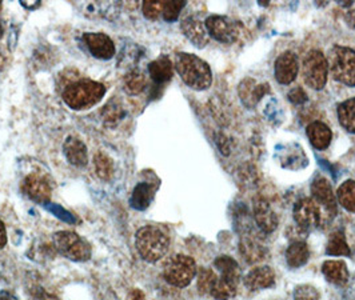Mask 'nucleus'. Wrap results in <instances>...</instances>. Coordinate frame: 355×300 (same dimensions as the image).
I'll return each instance as SVG.
<instances>
[{
	"label": "nucleus",
	"mask_w": 355,
	"mask_h": 300,
	"mask_svg": "<svg viewBox=\"0 0 355 300\" xmlns=\"http://www.w3.org/2000/svg\"><path fill=\"white\" fill-rule=\"evenodd\" d=\"M175 70L190 89L203 91L209 89L213 83L210 66L193 53H177Z\"/></svg>",
	"instance_id": "obj_1"
},
{
	"label": "nucleus",
	"mask_w": 355,
	"mask_h": 300,
	"mask_svg": "<svg viewBox=\"0 0 355 300\" xmlns=\"http://www.w3.org/2000/svg\"><path fill=\"white\" fill-rule=\"evenodd\" d=\"M106 94V86L89 79H82L69 85L63 91V100L67 106L80 111L95 106Z\"/></svg>",
	"instance_id": "obj_2"
},
{
	"label": "nucleus",
	"mask_w": 355,
	"mask_h": 300,
	"mask_svg": "<svg viewBox=\"0 0 355 300\" xmlns=\"http://www.w3.org/2000/svg\"><path fill=\"white\" fill-rule=\"evenodd\" d=\"M135 246L143 261L155 263L162 259L170 247L167 233L157 226H144L137 232Z\"/></svg>",
	"instance_id": "obj_3"
},
{
	"label": "nucleus",
	"mask_w": 355,
	"mask_h": 300,
	"mask_svg": "<svg viewBox=\"0 0 355 300\" xmlns=\"http://www.w3.org/2000/svg\"><path fill=\"white\" fill-rule=\"evenodd\" d=\"M327 64L334 80L345 86L355 87L354 50L343 46H334L329 51Z\"/></svg>",
	"instance_id": "obj_4"
},
{
	"label": "nucleus",
	"mask_w": 355,
	"mask_h": 300,
	"mask_svg": "<svg viewBox=\"0 0 355 300\" xmlns=\"http://www.w3.org/2000/svg\"><path fill=\"white\" fill-rule=\"evenodd\" d=\"M293 216L301 230H310L313 227H326L336 215L326 211L313 197H303L294 206Z\"/></svg>",
	"instance_id": "obj_5"
},
{
	"label": "nucleus",
	"mask_w": 355,
	"mask_h": 300,
	"mask_svg": "<svg viewBox=\"0 0 355 300\" xmlns=\"http://www.w3.org/2000/svg\"><path fill=\"white\" fill-rule=\"evenodd\" d=\"M53 246L56 251L70 261L85 262L91 258V247L78 233L72 231H59L53 235Z\"/></svg>",
	"instance_id": "obj_6"
},
{
	"label": "nucleus",
	"mask_w": 355,
	"mask_h": 300,
	"mask_svg": "<svg viewBox=\"0 0 355 300\" xmlns=\"http://www.w3.org/2000/svg\"><path fill=\"white\" fill-rule=\"evenodd\" d=\"M196 261L186 255H175L173 256L163 270V276L166 282L170 283L174 287H187L196 278Z\"/></svg>",
	"instance_id": "obj_7"
},
{
	"label": "nucleus",
	"mask_w": 355,
	"mask_h": 300,
	"mask_svg": "<svg viewBox=\"0 0 355 300\" xmlns=\"http://www.w3.org/2000/svg\"><path fill=\"white\" fill-rule=\"evenodd\" d=\"M329 73L327 59L320 51H310L303 60L302 75L304 83L313 89H322L326 86Z\"/></svg>",
	"instance_id": "obj_8"
},
{
	"label": "nucleus",
	"mask_w": 355,
	"mask_h": 300,
	"mask_svg": "<svg viewBox=\"0 0 355 300\" xmlns=\"http://www.w3.org/2000/svg\"><path fill=\"white\" fill-rule=\"evenodd\" d=\"M206 30L209 35L214 37L218 42L230 44L232 42L236 40L238 37V24L236 21H232L231 19L226 17H219V15H211L206 19L205 21Z\"/></svg>",
	"instance_id": "obj_9"
},
{
	"label": "nucleus",
	"mask_w": 355,
	"mask_h": 300,
	"mask_svg": "<svg viewBox=\"0 0 355 300\" xmlns=\"http://www.w3.org/2000/svg\"><path fill=\"white\" fill-rule=\"evenodd\" d=\"M252 211L254 219L257 222L258 229L263 233H271L278 227V216L274 210L270 207L268 202L262 196H255L252 200Z\"/></svg>",
	"instance_id": "obj_10"
},
{
	"label": "nucleus",
	"mask_w": 355,
	"mask_h": 300,
	"mask_svg": "<svg viewBox=\"0 0 355 300\" xmlns=\"http://www.w3.org/2000/svg\"><path fill=\"white\" fill-rule=\"evenodd\" d=\"M300 72V63L297 55L291 51L279 55L275 60V79L281 85H290L295 80Z\"/></svg>",
	"instance_id": "obj_11"
},
{
	"label": "nucleus",
	"mask_w": 355,
	"mask_h": 300,
	"mask_svg": "<svg viewBox=\"0 0 355 300\" xmlns=\"http://www.w3.org/2000/svg\"><path fill=\"white\" fill-rule=\"evenodd\" d=\"M313 199L322 209L331 213H337V202L330 182L324 177H317L311 183Z\"/></svg>",
	"instance_id": "obj_12"
},
{
	"label": "nucleus",
	"mask_w": 355,
	"mask_h": 300,
	"mask_svg": "<svg viewBox=\"0 0 355 300\" xmlns=\"http://www.w3.org/2000/svg\"><path fill=\"white\" fill-rule=\"evenodd\" d=\"M21 187L24 194L37 203H47L53 194L49 180L39 174H31L26 177Z\"/></svg>",
	"instance_id": "obj_13"
},
{
	"label": "nucleus",
	"mask_w": 355,
	"mask_h": 300,
	"mask_svg": "<svg viewBox=\"0 0 355 300\" xmlns=\"http://www.w3.org/2000/svg\"><path fill=\"white\" fill-rule=\"evenodd\" d=\"M86 46L95 58L108 60L115 55V46L110 36L102 33H87L83 35Z\"/></svg>",
	"instance_id": "obj_14"
},
{
	"label": "nucleus",
	"mask_w": 355,
	"mask_h": 300,
	"mask_svg": "<svg viewBox=\"0 0 355 300\" xmlns=\"http://www.w3.org/2000/svg\"><path fill=\"white\" fill-rule=\"evenodd\" d=\"M180 28L183 31V34L187 36L196 47L203 48L209 44V33L206 30V26L202 20L196 18V17H189V18L183 19L180 23Z\"/></svg>",
	"instance_id": "obj_15"
},
{
	"label": "nucleus",
	"mask_w": 355,
	"mask_h": 300,
	"mask_svg": "<svg viewBox=\"0 0 355 300\" xmlns=\"http://www.w3.org/2000/svg\"><path fill=\"white\" fill-rule=\"evenodd\" d=\"M274 283H275V274L267 265L254 268L245 278V285L251 291H258V290L272 287Z\"/></svg>",
	"instance_id": "obj_16"
},
{
	"label": "nucleus",
	"mask_w": 355,
	"mask_h": 300,
	"mask_svg": "<svg viewBox=\"0 0 355 300\" xmlns=\"http://www.w3.org/2000/svg\"><path fill=\"white\" fill-rule=\"evenodd\" d=\"M63 152L72 166L83 167L87 164V147L78 138H67L63 144Z\"/></svg>",
	"instance_id": "obj_17"
},
{
	"label": "nucleus",
	"mask_w": 355,
	"mask_h": 300,
	"mask_svg": "<svg viewBox=\"0 0 355 300\" xmlns=\"http://www.w3.org/2000/svg\"><path fill=\"white\" fill-rule=\"evenodd\" d=\"M307 136L311 145L322 151L330 145L333 139V132L327 124L323 122H313L307 127Z\"/></svg>",
	"instance_id": "obj_18"
},
{
	"label": "nucleus",
	"mask_w": 355,
	"mask_h": 300,
	"mask_svg": "<svg viewBox=\"0 0 355 300\" xmlns=\"http://www.w3.org/2000/svg\"><path fill=\"white\" fill-rule=\"evenodd\" d=\"M214 267L218 270L219 272V276L227 282L234 283L238 285L239 279H241V268L238 262L227 256V255H222V256H218L215 261H214Z\"/></svg>",
	"instance_id": "obj_19"
},
{
	"label": "nucleus",
	"mask_w": 355,
	"mask_h": 300,
	"mask_svg": "<svg viewBox=\"0 0 355 300\" xmlns=\"http://www.w3.org/2000/svg\"><path fill=\"white\" fill-rule=\"evenodd\" d=\"M267 92V86L263 85H258L254 79H245L241 86H239V95H241V99L243 102V105L246 107L255 106L261 98L265 95Z\"/></svg>",
	"instance_id": "obj_20"
},
{
	"label": "nucleus",
	"mask_w": 355,
	"mask_h": 300,
	"mask_svg": "<svg viewBox=\"0 0 355 300\" xmlns=\"http://www.w3.org/2000/svg\"><path fill=\"white\" fill-rule=\"evenodd\" d=\"M322 272L327 282L333 284L345 285L349 282V270L342 261H326L322 265Z\"/></svg>",
	"instance_id": "obj_21"
},
{
	"label": "nucleus",
	"mask_w": 355,
	"mask_h": 300,
	"mask_svg": "<svg viewBox=\"0 0 355 300\" xmlns=\"http://www.w3.org/2000/svg\"><path fill=\"white\" fill-rule=\"evenodd\" d=\"M148 72H150L151 79L157 85H162V83L168 82L173 78L174 66H173L170 58L163 55L148 64Z\"/></svg>",
	"instance_id": "obj_22"
},
{
	"label": "nucleus",
	"mask_w": 355,
	"mask_h": 300,
	"mask_svg": "<svg viewBox=\"0 0 355 300\" xmlns=\"http://www.w3.org/2000/svg\"><path fill=\"white\" fill-rule=\"evenodd\" d=\"M239 249L242 256L248 263H257L265 259L267 255L266 248L259 245L252 236H242Z\"/></svg>",
	"instance_id": "obj_23"
},
{
	"label": "nucleus",
	"mask_w": 355,
	"mask_h": 300,
	"mask_svg": "<svg viewBox=\"0 0 355 300\" xmlns=\"http://www.w3.org/2000/svg\"><path fill=\"white\" fill-rule=\"evenodd\" d=\"M310 251L303 240H294L286 251V261L291 268H300L307 263Z\"/></svg>",
	"instance_id": "obj_24"
},
{
	"label": "nucleus",
	"mask_w": 355,
	"mask_h": 300,
	"mask_svg": "<svg viewBox=\"0 0 355 300\" xmlns=\"http://www.w3.org/2000/svg\"><path fill=\"white\" fill-rule=\"evenodd\" d=\"M153 197H154L153 187L147 183H139L134 188V193H132V196L130 199V204H131L132 209L143 211L150 206Z\"/></svg>",
	"instance_id": "obj_25"
},
{
	"label": "nucleus",
	"mask_w": 355,
	"mask_h": 300,
	"mask_svg": "<svg viewBox=\"0 0 355 300\" xmlns=\"http://www.w3.org/2000/svg\"><path fill=\"white\" fill-rule=\"evenodd\" d=\"M326 254L331 255V256H350L352 255V251L346 242L343 231H334L330 235L329 242L326 245Z\"/></svg>",
	"instance_id": "obj_26"
},
{
	"label": "nucleus",
	"mask_w": 355,
	"mask_h": 300,
	"mask_svg": "<svg viewBox=\"0 0 355 300\" xmlns=\"http://www.w3.org/2000/svg\"><path fill=\"white\" fill-rule=\"evenodd\" d=\"M338 119L347 132L355 134V96L338 106Z\"/></svg>",
	"instance_id": "obj_27"
},
{
	"label": "nucleus",
	"mask_w": 355,
	"mask_h": 300,
	"mask_svg": "<svg viewBox=\"0 0 355 300\" xmlns=\"http://www.w3.org/2000/svg\"><path fill=\"white\" fill-rule=\"evenodd\" d=\"M338 202L339 204L347 210L355 212V182L354 180H346L339 186L337 191Z\"/></svg>",
	"instance_id": "obj_28"
},
{
	"label": "nucleus",
	"mask_w": 355,
	"mask_h": 300,
	"mask_svg": "<svg viewBox=\"0 0 355 300\" xmlns=\"http://www.w3.org/2000/svg\"><path fill=\"white\" fill-rule=\"evenodd\" d=\"M210 295L216 300H230L236 295V284L218 276L214 282Z\"/></svg>",
	"instance_id": "obj_29"
},
{
	"label": "nucleus",
	"mask_w": 355,
	"mask_h": 300,
	"mask_svg": "<svg viewBox=\"0 0 355 300\" xmlns=\"http://www.w3.org/2000/svg\"><path fill=\"white\" fill-rule=\"evenodd\" d=\"M146 86H147V80L141 71H131L125 75V89L128 94H132V95L141 94L143 89H146Z\"/></svg>",
	"instance_id": "obj_30"
},
{
	"label": "nucleus",
	"mask_w": 355,
	"mask_h": 300,
	"mask_svg": "<svg viewBox=\"0 0 355 300\" xmlns=\"http://www.w3.org/2000/svg\"><path fill=\"white\" fill-rule=\"evenodd\" d=\"M94 166L98 177L103 180H110L114 177V163L103 152H98L94 158Z\"/></svg>",
	"instance_id": "obj_31"
},
{
	"label": "nucleus",
	"mask_w": 355,
	"mask_h": 300,
	"mask_svg": "<svg viewBox=\"0 0 355 300\" xmlns=\"http://www.w3.org/2000/svg\"><path fill=\"white\" fill-rule=\"evenodd\" d=\"M218 278V275L214 272L213 270H207V268H203L200 272H199V276H198V290L202 295H210V291H211V287H213L215 279Z\"/></svg>",
	"instance_id": "obj_32"
},
{
	"label": "nucleus",
	"mask_w": 355,
	"mask_h": 300,
	"mask_svg": "<svg viewBox=\"0 0 355 300\" xmlns=\"http://www.w3.org/2000/svg\"><path fill=\"white\" fill-rule=\"evenodd\" d=\"M102 116L106 123H115L125 116V111L119 103H116L115 100H111L107 106L103 107Z\"/></svg>",
	"instance_id": "obj_33"
},
{
	"label": "nucleus",
	"mask_w": 355,
	"mask_h": 300,
	"mask_svg": "<svg viewBox=\"0 0 355 300\" xmlns=\"http://www.w3.org/2000/svg\"><path fill=\"white\" fill-rule=\"evenodd\" d=\"M294 300H320V295L315 287L310 284H301L294 290Z\"/></svg>",
	"instance_id": "obj_34"
},
{
	"label": "nucleus",
	"mask_w": 355,
	"mask_h": 300,
	"mask_svg": "<svg viewBox=\"0 0 355 300\" xmlns=\"http://www.w3.org/2000/svg\"><path fill=\"white\" fill-rule=\"evenodd\" d=\"M184 6H186V1H164L162 17L167 21H174L177 20Z\"/></svg>",
	"instance_id": "obj_35"
},
{
	"label": "nucleus",
	"mask_w": 355,
	"mask_h": 300,
	"mask_svg": "<svg viewBox=\"0 0 355 300\" xmlns=\"http://www.w3.org/2000/svg\"><path fill=\"white\" fill-rule=\"evenodd\" d=\"M164 1H144L143 3V14L147 19L155 20L163 14Z\"/></svg>",
	"instance_id": "obj_36"
},
{
	"label": "nucleus",
	"mask_w": 355,
	"mask_h": 300,
	"mask_svg": "<svg viewBox=\"0 0 355 300\" xmlns=\"http://www.w3.org/2000/svg\"><path fill=\"white\" fill-rule=\"evenodd\" d=\"M288 100L294 105H303L307 102V94L303 91L302 87H295L291 89L288 94Z\"/></svg>",
	"instance_id": "obj_37"
},
{
	"label": "nucleus",
	"mask_w": 355,
	"mask_h": 300,
	"mask_svg": "<svg viewBox=\"0 0 355 300\" xmlns=\"http://www.w3.org/2000/svg\"><path fill=\"white\" fill-rule=\"evenodd\" d=\"M215 143H216L219 151H220L223 155H229V154H230V141L227 139V136H226L225 134H222V132L216 134V135H215Z\"/></svg>",
	"instance_id": "obj_38"
},
{
	"label": "nucleus",
	"mask_w": 355,
	"mask_h": 300,
	"mask_svg": "<svg viewBox=\"0 0 355 300\" xmlns=\"http://www.w3.org/2000/svg\"><path fill=\"white\" fill-rule=\"evenodd\" d=\"M33 297H34V300H59L55 295L47 292L43 288H36L34 294H33Z\"/></svg>",
	"instance_id": "obj_39"
},
{
	"label": "nucleus",
	"mask_w": 355,
	"mask_h": 300,
	"mask_svg": "<svg viewBox=\"0 0 355 300\" xmlns=\"http://www.w3.org/2000/svg\"><path fill=\"white\" fill-rule=\"evenodd\" d=\"M49 210L50 211L55 212L60 219H64V220H69V222H72L71 215L69 213V212L64 211V210H62L60 207H58V206H53V207H49Z\"/></svg>",
	"instance_id": "obj_40"
},
{
	"label": "nucleus",
	"mask_w": 355,
	"mask_h": 300,
	"mask_svg": "<svg viewBox=\"0 0 355 300\" xmlns=\"http://www.w3.org/2000/svg\"><path fill=\"white\" fill-rule=\"evenodd\" d=\"M7 243V233H6V227L3 222L0 220V249L6 246Z\"/></svg>",
	"instance_id": "obj_41"
},
{
	"label": "nucleus",
	"mask_w": 355,
	"mask_h": 300,
	"mask_svg": "<svg viewBox=\"0 0 355 300\" xmlns=\"http://www.w3.org/2000/svg\"><path fill=\"white\" fill-rule=\"evenodd\" d=\"M346 21H347L349 27L355 28V10H352V11H349V12H347V15H346Z\"/></svg>",
	"instance_id": "obj_42"
},
{
	"label": "nucleus",
	"mask_w": 355,
	"mask_h": 300,
	"mask_svg": "<svg viewBox=\"0 0 355 300\" xmlns=\"http://www.w3.org/2000/svg\"><path fill=\"white\" fill-rule=\"evenodd\" d=\"M21 6H24L26 8H36L40 6V1H35V3H26V1H21Z\"/></svg>",
	"instance_id": "obj_43"
},
{
	"label": "nucleus",
	"mask_w": 355,
	"mask_h": 300,
	"mask_svg": "<svg viewBox=\"0 0 355 300\" xmlns=\"http://www.w3.org/2000/svg\"><path fill=\"white\" fill-rule=\"evenodd\" d=\"M0 300H17V298L15 297H12L11 294H8V292H1L0 294Z\"/></svg>",
	"instance_id": "obj_44"
},
{
	"label": "nucleus",
	"mask_w": 355,
	"mask_h": 300,
	"mask_svg": "<svg viewBox=\"0 0 355 300\" xmlns=\"http://www.w3.org/2000/svg\"><path fill=\"white\" fill-rule=\"evenodd\" d=\"M131 299H132V300H138V299L143 300V299H144V297H143V294H142V292H141V291H138V290H135V291H134V292H132V297H131Z\"/></svg>",
	"instance_id": "obj_45"
},
{
	"label": "nucleus",
	"mask_w": 355,
	"mask_h": 300,
	"mask_svg": "<svg viewBox=\"0 0 355 300\" xmlns=\"http://www.w3.org/2000/svg\"><path fill=\"white\" fill-rule=\"evenodd\" d=\"M3 35V27H1V24H0V37Z\"/></svg>",
	"instance_id": "obj_46"
}]
</instances>
